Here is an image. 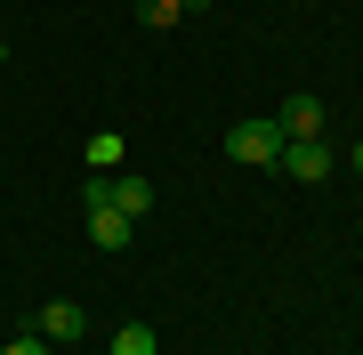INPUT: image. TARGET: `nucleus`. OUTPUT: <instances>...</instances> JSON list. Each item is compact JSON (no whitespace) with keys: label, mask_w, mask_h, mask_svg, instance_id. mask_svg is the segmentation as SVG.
Returning <instances> with one entry per match:
<instances>
[{"label":"nucleus","mask_w":363,"mask_h":355,"mask_svg":"<svg viewBox=\"0 0 363 355\" xmlns=\"http://www.w3.org/2000/svg\"><path fill=\"white\" fill-rule=\"evenodd\" d=\"M283 145H291V137H283V121H267V113H259V121H234V130H226V154H234V162H250V170H274V162H283Z\"/></svg>","instance_id":"1"},{"label":"nucleus","mask_w":363,"mask_h":355,"mask_svg":"<svg viewBox=\"0 0 363 355\" xmlns=\"http://www.w3.org/2000/svg\"><path fill=\"white\" fill-rule=\"evenodd\" d=\"M274 170H283V178H307V186H323V178H331V145H323V137H291Z\"/></svg>","instance_id":"2"},{"label":"nucleus","mask_w":363,"mask_h":355,"mask_svg":"<svg viewBox=\"0 0 363 355\" xmlns=\"http://www.w3.org/2000/svg\"><path fill=\"white\" fill-rule=\"evenodd\" d=\"M274 121H283V137H323V97H315V89H291Z\"/></svg>","instance_id":"3"},{"label":"nucleus","mask_w":363,"mask_h":355,"mask_svg":"<svg viewBox=\"0 0 363 355\" xmlns=\"http://www.w3.org/2000/svg\"><path fill=\"white\" fill-rule=\"evenodd\" d=\"M81 331H89V307H73V299H49V307H40V339H81Z\"/></svg>","instance_id":"4"},{"label":"nucleus","mask_w":363,"mask_h":355,"mask_svg":"<svg viewBox=\"0 0 363 355\" xmlns=\"http://www.w3.org/2000/svg\"><path fill=\"white\" fill-rule=\"evenodd\" d=\"M81 154H89V170H121V162H130V137H121V130H97Z\"/></svg>","instance_id":"5"},{"label":"nucleus","mask_w":363,"mask_h":355,"mask_svg":"<svg viewBox=\"0 0 363 355\" xmlns=\"http://www.w3.org/2000/svg\"><path fill=\"white\" fill-rule=\"evenodd\" d=\"M113 210L121 218H145V210H154V178H113Z\"/></svg>","instance_id":"6"},{"label":"nucleus","mask_w":363,"mask_h":355,"mask_svg":"<svg viewBox=\"0 0 363 355\" xmlns=\"http://www.w3.org/2000/svg\"><path fill=\"white\" fill-rule=\"evenodd\" d=\"M105 355H162V339H154V323H121L105 339Z\"/></svg>","instance_id":"7"},{"label":"nucleus","mask_w":363,"mask_h":355,"mask_svg":"<svg viewBox=\"0 0 363 355\" xmlns=\"http://www.w3.org/2000/svg\"><path fill=\"white\" fill-rule=\"evenodd\" d=\"M130 226H138V218H121V210H89V242H97V250H121Z\"/></svg>","instance_id":"8"},{"label":"nucleus","mask_w":363,"mask_h":355,"mask_svg":"<svg viewBox=\"0 0 363 355\" xmlns=\"http://www.w3.org/2000/svg\"><path fill=\"white\" fill-rule=\"evenodd\" d=\"M178 16H186L178 0H138V25H145V33H169V25H178Z\"/></svg>","instance_id":"9"},{"label":"nucleus","mask_w":363,"mask_h":355,"mask_svg":"<svg viewBox=\"0 0 363 355\" xmlns=\"http://www.w3.org/2000/svg\"><path fill=\"white\" fill-rule=\"evenodd\" d=\"M81 202H89V210H113V178H105V170H97L89 186H81Z\"/></svg>","instance_id":"10"},{"label":"nucleus","mask_w":363,"mask_h":355,"mask_svg":"<svg viewBox=\"0 0 363 355\" xmlns=\"http://www.w3.org/2000/svg\"><path fill=\"white\" fill-rule=\"evenodd\" d=\"M0 355H49V339H40V331H33V339H9Z\"/></svg>","instance_id":"11"},{"label":"nucleus","mask_w":363,"mask_h":355,"mask_svg":"<svg viewBox=\"0 0 363 355\" xmlns=\"http://www.w3.org/2000/svg\"><path fill=\"white\" fill-rule=\"evenodd\" d=\"M178 9H186V16H202V9H218V0H178Z\"/></svg>","instance_id":"12"},{"label":"nucleus","mask_w":363,"mask_h":355,"mask_svg":"<svg viewBox=\"0 0 363 355\" xmlns=\"http://www.w3.org/2000/svg\"><path fill=\"white\" fill-rule=\"evenodd\" d=\"M347 162H355V170H363V137H355V154H347Z\"/></svg>","instance_id":"13"},{"label":"nucleus","mask_w":363,"mask_h":355,"mask_svg":"<svg viewBox=\"0 0 363 355\" xmlns=\"http://www.w3.org/2000/svg\"><path fill=\"white\" fill-rule=\"evenodd\" d=\"M0 65H9V40H0Z\"/></svg>","instance_id":"14"}]
</instances>
